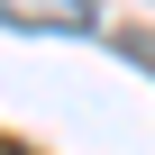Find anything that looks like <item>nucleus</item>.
<instances>
[{
  "instance_id": "nucleus-1",
  "label": "nucleus",
  "mask_w": 155,
  "mask_h": 155,
  "mask_svg": "<svg viewBox=\"0 0 155 155\" xmlns=\"http://www.w3.org/2000/svg\"><path fill=\"white\" fill-rule=\"evenodd\" d=\"M0 18L9 28H55V37H91V0H0Z\"/></svg>"
},
{
  "instance_id": "nucleus-2",
  "label": "nucleus",
  "mask_w": 155,
  "mask_h": 155,
  "mask_svg": "<svg viewBox=\"0 0 155 155\" xmlns=\"http://www.w3.org/2000/svg\"><path fill=\"white\" fill-rule=\"evenodd\" d=\"M0 155H18V146H9V137H0Z\"/></svg>"
}]
</instances>
